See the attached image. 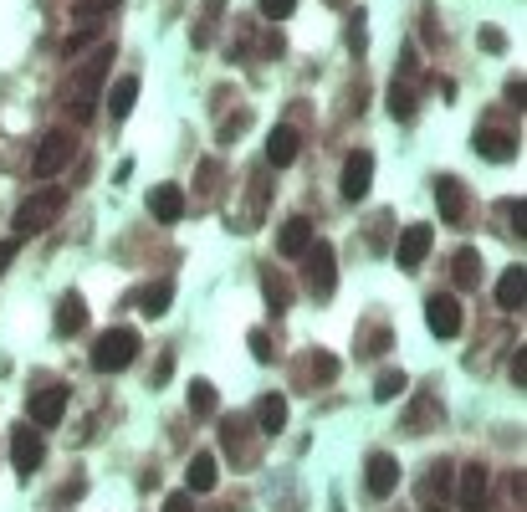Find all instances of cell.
<instances>
[{
    "mask_svg": "<svg viewBox=\"0 0 527 512\" xmlns=\"http://www.w3.org/2000/svg\"><path fill=\"white\" fill-rule=\"evenodd\" d=\"M108 57H113V47H108V41H98L93 57L77 62V72L67 77V103L62 108L72 113V123H93V113L103 103V82H108Z\"/></svg>",
    "mask_w": 527,
    "mask_h": 512,
    "instance_id": "cell-1",
    "label": "cell"
},
{
    "mask_svg": "<svg viewBox=\"0 0 527 512\" xmlns=\"http://www.w3.org/2000/svg\"><path fill=\"white\" fill-rule=\"evenodd\" d=\"M62 205H67V190H62V185H47V190L26 195V200L16 205V236H41L47 226H57Z\"/></svg>",
    "mask_w": 527,
    "mask_h": 512,
    "instance_id": "cell-2",
    "label": "cell"
},
{
    "mask_svg": "<svg viewBox=\"0 0 527 512\" xmlns=\"http://www.w3.org/2000/svg\"><path fill=\"white\" fill-rule=\"evenodd\" d=\"M139 359V333L134 328H108L98 344H93V369L98 374H118Z\"/></svg>",
    "mask_w": 527,
    "mask_h": 512,
    "instance_id": "cell-3",
    "label": "cell"
},
{
    "mask_svg": "<svg viewBox=\"0 0 527 512\" xmlns=\"http://www.w3.org/2000/svg\"><path fill=\"white\" fill-rule=\"evenodd\" d=\"M302 282H307L313 297H328L338 287V256H333V246L323 236H313V246L302 251Z\"/></svg>",
    "mask_w": 527,
    "mask_h": 512,
    "instance_id": "cell-4",
    "label": "cell"
},
{
    "mask_svg": "<svg viewBox=\"0 0 527 512\" xmlns=\"http://www.w3.org/2000/svg\"><path fill=\"white\" fill-rule=\"evenodd\" d=\"M72 154H77V139L67 134V128H52V134H41V144H36V154H31V175H36V180L62 175V169L72 164Z\"/></svg>",
    "mask_w": 527,
    "mask_h": 512,
    "instance_id": "cell-5",
    "label": "cell"
},
{
    "mask_svg": "<svg viewBox=\"0 0 527 512\" xmlns=\"http://www.w3.org/2000/svg\"><path fill=\"white\" fill-rule=\"evenodd\" d=\"M369 185H374V154H369V149H354V154L343 159V180H338V190H343V200H364Z\"/></svg>",
    "mask_w": 527,
    "mask_h": 512,
    "instance_id": "cell-6",
    "label": "cell"
},
{
    "mask_svg": "<svg viewBox=\"0 0 527 512\" xmlns=\"http://www.w3.org/2000/svg\"><path fill=\"white\" fill-rule=\"evenodd\" d=\"M26 415H31L36 431H52V425L67 415V390H62V384H47V390H36L31 405H26Z\"/></svg>",
    "mask_w": 527,
    "mask_h": 512,
    "instance_id": "cell-7",
    "label": "cell"
},
{
    "mask_svg": "<svg viewBox=\"0 0 527 512\" xmlns=\"http://www.w3.org/2000/svg\"><path fill=\"white\" fill-rule=\"evenodd\" d=\"M364 487H369V497H394V487H400V461L389 451H374L364 461Z\"/></svg>",
    "mask_w": 527,
    "mask_h": 512,
    "instance_id": "cell-8",
    "label": "cell"
},
{
    "mask_svg": "<svg viewBox=\"0 0 527 512\" xmlns=\"http://www.w3.org/2000/svg\"><path fill=\"white\" fill-rule=\"evenodd\" d=\"M430 246H435V231L430 226H405L400 241H394V262H400L405 272H415L425 256H430Z\"/></svg>",
    "mask_w": 527,
    "mask_h": 512,
    "instance_id": "cell-9",
    "label": "cell"
},
{
    "mask_svg": "<svg viewBox=\"0 0 527 512\" xmlns=\"http://www.w3.org/2000/svg\"><path fill=\"white\" fill-rule=\"evenodd\" d=\"M425 328L435 338H456L461 333V303L451 292H441V297H430V303H425Z\"/></svg>",
    "mask_w": 527,
    "mask_h": 512,
    "instance_id": "cell-10",
    "label": "cell"
},
{
    "mask_svg": "<svg viewBox=\"0 0 527 512\" xmlns=\"http://www.w3.org/2000/svg\"><path fill=\"white\" fill-rule=\"evenodd\" d=\"M41 456H47V441H41V431H36V425H31V431H26V425H16V436H11V461H16V472L31 477L36 466H41Z\"/></svg>",
    "mask_w": 527,
    "mask_h": 512,
    "instance_id": "cell-11",
    "label": "cell"
},
{
    "mask_svg": "<svg viewBox=\"0 0 527 512\" xmlns=\"http://www.w3.org/2000/svg\"><path fill=\"white\" fill-rule=\"evenodd\" d=\"M435 205H441L446 226H461L466 221V185L456 175H435Z\"/></svg>",
    "mask_w": 527,
    "mask_h": 512,
    "instance_id": "cell-12",
    "label": "cell"
},
{
    "mask_svg": "<svg viewBox=\"0 0 527 512\" xmlns=\"http://www.w3.org/2000/svg\"><path fill=\"white\" fill-rule=\"evenodd\" d=\"M487 487H492V472H487L481 461L461 466V487H456V497H461L466 512H481V507H487Z\"/></svg>",
    "mask_w": 527,
    "mask_h": 512,
    "instance_id": "cell-13",
    "label": "cell"
},
{
    "mask_svg": "<svg viewBox=\"0 0 527 512\" xmlns=\"http://www.w3.org/2000/svg\"><path fill=\"white\" fill-rule=\"evenodd\" d=\"M149 210H154V221L174 226V221H185L190 200H185V190H180V185H154V190H149Z\"/></svg>",
    "mask_w": 527,
    "mask_h": 512,
    "instance_id": "cell-14",
    "label": "cell"
},
{
    "mask_svg": "<svg viewBox=\"0 0 527 512\" xmlns=\"http://www.w3.org/2000/svg\"><path fill=\"white\" fill-rule=\"evenodd\" d=\"M297 149H302V134H297L292 123H277L272 139H267V164H272V169H287V164L297 159Z\"/></svg>",
    "mask_w": 527,
    "mask_h": 512,
    "instance_id": "cell-15",
    "label": "cell"
},
{
    "mask_svg": "<svg viewBox=\"0 0 527 512\" xmlns=\"http://www.w3.org/2000/svg\"><path fill=\"white\" fill-rule=\"evenodd\" d=\"M476 154L492 159V164H507V159H517V139L507 134V128H481V134H476Z\"/></svg>",
    "mask_w": 527,
    "mask_h": 512,
    "instance_id": "cell-16",
    "label": "cell"
},
{
    "mask_svg": "<svg viewBox=\"0 0 527 512\" xmlns=\"http://www.w3.org/2000/svg\"><path fill=\"white\" fill-rule=\"evenodd\" d=\"M522 303H527V272L522 267H507L502 282H497V308L502 313H522Z\"/></svg>",
    "mask_w": 527,
    "mask_h": 512,
    "instance_id": "cell-17",
    "label": "cell"
},
{
    "mask_svg": "<svg viewBox=\"0 0 527 512\" xmlns=\"http://www.w3.org/2000/svg\"><path fill=\"white\" fill-rule=\"evenodd\" d=\"M333 379H338V359L333 354L313 349L307 359H297V384H333Z\"/></svg>",
    "mask_w": 527,
    "mask_h": 512,
    "instance_id": "cell-18",
    "label": "cell"
},
{
    "mask_svg": "<svg viewBox=\"0 0 527 512\" xmlns=\"http://www.w3.org/2000/svg\"><path fill=\"white\" fill-rule=\"evenodd\" d=\"M215 482H221V461H215L210 451L190 456V472H185V492H210Z\"/></svg>",
    "mask_w": 527,
    "mask_h": 512,
    "instance_id": "cell-19",
    "label": "cell"
},
{
    "mask_svg": "<svg viewBox=\"0 0 527 512\" xmlns=\"http://www.w3.org/2000/svg\"><path fill=\"white\" fill-rule=\"evenodd\" d=\"M307 246H313V221H307V216H292V221L277 231V251H282V256H302Z\"/></svg>",
    "mask_w": 527,
    "mask_h": 512,
    "instance_id": "cell-20",
    "label": "cell"
},
{
    "mask_svg": "<svg viewBox=\"0 0 527 512\" xmlns=\"http://www.w3.org/2000/svg\"><path fill=\"white\" fill-rule=\"evenodd\" d=\"M82 328H87L82 292H62V303H57V333H82Z\"/></svg>",
    "mask_w": 527,
    "mask_h": 512,
    "instance_id": "cell-21",
    "label": "cell"
},
{
    "mask_svg": "<svg viewBox=\"0 0 527 512\" xmlns=\"http://www.w3.org/2000/svg\"><path fill=\"white\" fill-rule=\"evenodd\" d=\"M256 425H261V436H277L287 425V400L282 395H261L256 400Z\"/></svg>",
    "mask_w": 527,
    "mask_h": 512,
    "instance_id": "cell-22",
    "label": "cell"
},
{
    "mask_svg": "<svg viewBox=\"0 0 527 512\" xmlns=\"http://www.w3.org/2000/svg\"><path fill=\"white\" fill-rule=\"evenodd\" d=\"M134 103H139V77H118L113 88H108V113L113 118H128V113H134Z\"/></svg>",
    "mask_w": 527,
    "mask_h": 512,
    "instance_id": "cell-23",
    "label": "cell"
},
{
    "mask_svg": "<svg viewBox=\"0 0 527 512\" xmlns=\"http://www.w3.org/2000/svg\"><path fill=\"white\" fill-rule=\"evenodd\" d=\"M261 292H267L272 313H287V308H292V282H287L277 267H267V272H261Z\"/></svg>",
    "mask_w": 527,
    "mask_h": 512,
    "instance_id": "cell-24",
    "label": "cell"
},
{
    "mask_svg": "<svg viewBox=\"0 0 527 512\" xmlns=\"http://www.w3.org/2000/svg\"><path fill=\"white\" fill-rule=\"evenodd\" d=\"M476 282H481V251L461 246L456 251V287H476Z\"/></svg>",
    "mask_w": 527,
    "mask_h": 512,
    "instance_id": "cell-25",
    "label": "cell"
},
{
    "mask_svg": "<svg viewBox=\"0 0 527 512\" xmlns=\"http://www.w3.org/2000/svg\"><path fill=\"white\" fill-rule=\"evenodd\" d=\"M405 384H410V379H405L400 369H384V374L374 379V400H379V405H389V400H400V395H405Z\"/></svg>",
    "mask_w": 527,
    "mask_h": 512,
    "instance_id": "cell-26",
    "label": "cell"
},
{
    "mask_svg": "<svg viewBox=\"0 0 527 512\" xmlns=\"http://www.w3.org/2000/svg\"><path fill=\"white\" fill-rule=\"evenodd\" d=\"M169 303H174V282H169V277H164V282H154V287L144 292V313H149V318H164V313H169Z\"/></svg>",
    "mask_w": 527,
    "mask_h": 512,
    "instance_id": "cell-27",
    "label": "cell"
},
{
    "mask_svg": "<svg viewBox=\"0 0 527 512\" xmlns=\"http://www.w3.org/2000/svg\"><path fill=\"white\" fill-rule=\"evenodd\" d=\"M384 108H389V118L410 123V118H415V93L405 88V82H394V88H389V103H384Z\"/></svg>",
    "mask_w": 527,
    "mask_h": 512,
    "instance_id": "cell-28",
    "label": "cell"
},
{
    "mask_svg": "<svg viewBox=\"0 0 527 512\" xmlns=\"http://www.w3.org/2000/svg\"><path fill=\"white\" fill-rule=\"evenodd\" d=\"M190 410L195 415H215V384L210 379H190Z\"/></svg>",
    "mask_w": 527,
    "mask_h": 512,
    "instance_id": "cell-29",
    "label": "cell"
},
{
    "mask_svg": "<svg viewBox=\"0 0 527 512\" xmlns=\"http://www.w3.org/2000/svg\"><path fill=\"white\" fill-rule=\"evenodd\" d=\"M113 6H118V0H72V16H77L82 26H93V21H98V16H108Z\"/></svg>",
    "mask_w": 527,
    "mask_h": 512,
    "instance_id": "cell-30",
    "label": "cell"
},
{
    "mask_svg": "<svg viewBox=\"0 0 527 512\" xmlns=\"http://www.w3.org/2000/svg\"><path fill=\"white\" fill-rule=\"evenodd\" d=\"M221 441H226V451L236 446V451H241V461H251V456H256V451L246 446V420H236V415L226 420V431H221Z\"/></svg>",
    "mask_w": 527,
    "mask_h": 512,
    "instance_id": "cell-31",
    "label": "cell"
},
{
    "mask_svg": "<svg viewBox=\"0 0 527 512\" xmlns=\"http://www.w3.org/2000/svg\"><path fill=\"white\" fill-rule=\"evenodd\" d=\"M246 344H251V359H256V364H272V338H267V328H251Z\"/></svg>",
    "mask_w": 527,
    "mask_h": 512,
    "instance_id": "cell-32",
    "label": "cell"
},
{
    "mask_svg": "<svg viewBox=\"0 0 527 512\" xmlns=\"http://www.w3.org/2000/svg\"><path fill=\"white\" fill-rule=\"evenodd\" d=\"M297 11V0H261V16H267V21H287Z\"/></svg>",
    "mask_w": 527,
    "mask_h": 512,
    "instance_id": "cell-33",
    "label": "cell"
},
{
    "mask_svg": "<svg viewBox=\"0 0 527 512\" xmlns=\"http://www.w3.org/2000/svg\"><path fill=\"white\" fill-rule=\"evenodd\" d=\"M502 210H507V221H512V231H517V236H527V226H522V221H527V205H522V200H507Z\"/></svg>",
    "mask_w": 527,
    "mask_h": 512,
    "instance_id": "cell-34",
    "label": "cell"
},
{
    "mask_svg": "<svg viewBox=\"0 0 527 512\" xmlns=\"http://www.w3.org/2000/svg\"><path fill=\"white\" fill-rule=\"evenodd\" d=\"M512 384L527 390V344H517V359H512Z\"/></svg>",
    "mask_w": 527,
    "mask_h": 512,
    "instance_id": "cell-35",
    "label": "cell"
},
{
    "mask_svg": "<svg viewBox=\"0 0 527 512\" xmlns=\"http://www.w3.org/2000/svg\"><path fill=\"white\" fill-rule=\"evenodd\" d=\"M389 344H394V333H389V328H374V333H369V349H364V354H384Z\"/></svg>",
    "mask_w": 527,
    "mask_h": 512,
    "instance_id": "cell-36",
    "label": "cell"
},
{
    "mask_svg": "<svg viewBox=\"0 0 527 512\" xmlns=\"http://www.w3.org/2000/svg\"><path fill=\"white\" fill-rule=\"evenodd\" d=\"M164 512H195L190 492H169V497H164Z\"/></svg>",
    "mask_w": 527,
    "mask_h": 512,
    "instance_id": "cell-37",
    "label": "cell"
},
{
    "mask_svg": "<svg viewBox=\"0 0 527 512\" xmlns=\"http://www.w3.org/2000/svg\"><path fill=\"white\" fill-rule=\"evenodd\" d=\"M481 47H487V52H507V36L487 26V31H481Z\"/></svg>",
    "mask_w": 527,
    "mask_h": 512,
    "instance_id": "cell-38",
    "label": "cell"
},
{
    "mask_svg": "<svg viewBox=\"0 0 527 512\" xmlns=\"http://www.w3.org/2000/svg\"><path fill=\"white\" fill-rule=\"evenodd\" d=\"M11 262H16V241H0V277H6Z\"/></svg>",
    "mask_w": 527,
    "mask_h": 512,
    "instance_id": "cell-39",
    "label": "cell"
},
{
    "mask_svg": "<svg viewBox=\"0 0 527 512\" xmlns=\"http://www.w3.org/2000/svg\"><path fill=\"white\" fill-rule=\"evenodd\" d=\"M507 98H512V108H522V98H527V88H522V77H512V82H507Z\"/></svg>",
    "mask_w": 527,
    "mask_h": 512,
    "instance_id": "cell-40",
    "label": "cell"
}]
</instances>
